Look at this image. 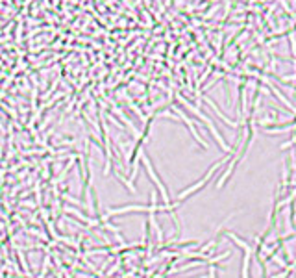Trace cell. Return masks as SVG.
I'll use <instances>...</instances> for the list:
<instances>
[{"mask_svg":"<svg viewBox=\"0 0 296 278\" xmlns=\"http://www.w3.org/2000/svg\"><path fill=\"white\" fill-rule=\"evenodd\" d=\"M228 160H222V162H219V164H213V167H211V169H209L208 171V174H206V176L202 178L200 182H196L195 186H193V188H189V190H183L182 193H180V195H178V198H180V200H182V198H185V196H191L193 195V193H195V191H198V190H202V188H204V186H206V184L209 182V180H211V176H213V172L217 171V169H219V167H221V165H224L226 164Z\"/></svg>","mask_w":296,"mask_h":278,"instance_id":"cell-1","label":"cell"},{"mask_svg":"<svg viewBox=\"0 0 296 278\" xmlns=\"http://www.w3.org/2000/svg\"><path fill=\"white\" fill-rule=\"evenodd\" d=\"M209 278H217L215 276V267H211V271H209Z\"/></svg>","mask_w":296,"mask_h":278,"instance_id":"cell-2","label":"cell"}]
</instances>
